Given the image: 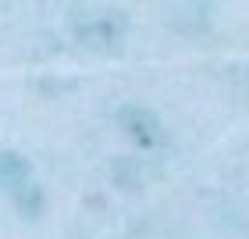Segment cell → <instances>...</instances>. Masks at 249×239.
Wrapping results in <instances>:
<instances>
[{
    "label": "cell",
    "instance_id": "obj_2",
    "mask_svg": "<svg viewBox=\"0 0 249 239\" xmlns=\"http://www.w3.org/2000/svg\"><path fill=\"white\" fill-rule=\"evenodd\" d=\"M118 129L146 154L160 150V146L167 143V132H164L160 118H157L150 107H142V104H124L118 111Z\"/></svg>",
    "mask_w": 249,
    "mask_h": 239
},
{
    "label": "cell",
    "instance_id": "obj_4",
    "mask_svg": "<svg viewBox=\"0 0 249 239\" xmlns=\"http://www.w3.org/2000/svg\"><path fill=\"white\" fill-rule=\"evenodd\" d=\"M32 182V164L18 150H0V189H21Z\"/></svg>",
    "mask_w": 249,
    "mask_h": 239
},
{
    "label": "cell",
    "instance_id": "obj_5",
    "mask_svg": "<svg viewBox=\"0 0 249 239\" xmlns=\"http://www.w3.org/2000/svg\"><path fill=\"white\" fill-rule=\"evenodd\" d=\"M15 207H18L21 218H29V221L43 218V211H47V193H43V186L25 182L21 189H15Z\"/></svg>",
    "mask_w": 249,
    "mask_h": 239
},
{
    "label": "cell",
    "instance_id": "obj_3",
    "mask_svg": "<svg viewBox=\"0 0 249 239\" xmlns=\"http://www.w3.org/2000/svg\"><path fill=\"white\" fill-rule=\"evenodd\" d=\"M167 21L182 32H207L210 29V7L207 4H171Z\"/></svg>",
    "mask_w": 249,
    "mask_h": 239
},
{
    "label": "cell",
    "instance_id": "obj_1",
    "mask_svg": "<svg viewBox=\"0 0 249 239\" xmlns=\"http://www.w3.org/2000/svg\"><path fill=\"white\" fill-rule=\"evenodd\" d=\"M128 36V18L121 11H100L82 21H75V40L89 50H114Z\"/></svg>",
    "mask_w": 249,
    "mask_h": 239
},
{
    "label": "cell",
    "instance_id": "obj_6",
    "mask_svg": "<svg viewBox=\"0 0 249 239\" xmlns=\"http://www.w3.org/2000/svg\"><path fill=\"white\" fill-rule=\"evenodd\" d=\"M110 175H114V182L121 189H139L142 186V172H139V164H135L132 157H118L114 168H110Z\"/></svg>",
    "mask_w": 249,
    "mask_h": 239
}]
</instances>
